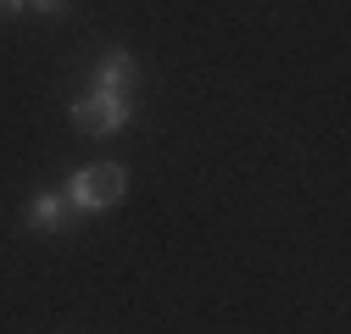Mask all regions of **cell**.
<instances>
[{"mask_svg": "<svg viewBox=\"0 0 351 334\" xmlns=\"http://www.w3.org/2000/svg\"><path fill=\"white\" fill-rule=\"evenodd\" d=\"M73 223H78V218H73L62 184H56V190H34L28 206H23V229H28V234H67Z\"/></svg>", "mask_w": 351, "mask_h": 334, "instance_id": "3", "label": "cell"}, {"mask_svg": "<svg viewBox=\"0 0 351 334\" xmlns=\"http://www.w3.org/2000/svg\"><path fill=\"white\" fill-rule=\"evenodd\" d=\"M134 123V95H117V90H90L73 101V129L90 134V140H112Z\"/></svg>", "mask_w": 351, "mask_h": 334, "instance_id": "2", "label": "cell"}, {"mask_svg": "<svg viewBox=\"0 0 351 334\" xmlns=\"http://www.w3.org/2000/svg\"><path fill=\"white\" fill-rule=\"evenodd\" d=\"M90 90H117V95H140V62H134V51H123V45L101 51V62H95V73H90Z\"/></svg>", "mask_w": 351, "mask_h": 334, "instance_id": "4", "label": "cell"}, {"mask_svg": "<svg viewBox=\"0 0 351 334\" xmlns=\"http://www.w3.org/2000/svg\"><path fill=\"white\" fill-rule=\"evenodd\" d=\"M23 6H28V0H0V17H17Z\"/></svg>", "mask_w": 351, "mask_h": 334, "instance_id": "6", "label": "cell"}, {"mask_svg": "<svg viewBox=\"0 0 351 334\" xmlns=\"http://www.w3.org/2000/svg\"><path fill=\"white\" fill-rule=\"evenodd\" d=\"M67 206H73V218H101L106 206H117L128 195V173H123V162H95V167H73L67 184H62Z\"/></svg>", "mask_w": 351, "mask_h": 334, "instance_id": "1", "label": "cell"}, {"mask_svg": "<svg viewBox=\"0 0 351 334\" xmlns=\"http://www.w3.org/2000/svg\"><path fill=\"white\" fill-rule=\"evenodd\" d=\"M28 6H34L39 17H67V12H73V0H28Z\"/></svg>", "mask_w": 351, "mask_h": 334, "instance_id": "5", "label": "cell"}]
</instances>
